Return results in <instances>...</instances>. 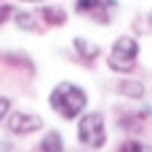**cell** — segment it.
Segmentation results:
<instances>
[{
    "label": "cell",
    "instance_id": "6da1fadb",
    "mask_svg": "<svg viewBox=\"0 0 152 152\" xmlns=\"http://www.w3.org/2000/svg\"><path fill=\"white\" fill-rule=\"evenodd\" d=\"M48 104L61 120H77L88 107V94L77 83L64 80V83L53 86V91L48 94Z\"/></svg>",
    "mask_w": 152,
    "mask_h": 152
},
{
    "label": "cell",
    "instance_id": "7a4b0ae2",
    "mask_svg": "<svg viewBox=\"0 0 152 152\" xmlns=\"http://www.w3.org/2000/svg\"><path fill=\"white\" fill-rule=\"evenodd\" d=\"M139 40L136 37H131V35H120L115 43H112V48H110V56H107V64H110V69L112 72H118V75H128V72H134V67H136V61H139Z\"/></svg>",
    "mask_w": 152,
    "mask_h": 152
},
{
    "label": "cell",
    "instance_id": "3957f363",
    "mask_svg": "<svg viewBox=\"0 0 152 152\" xmlns=\"http://www.w3.org/2000/svg\"><path fill=\"white\" fill-rule=\"evenodd\" d=\"M77 142L88 150H102L107 144V123L102 112H83L77 118Z\"/></svg>",
    "mask_w": 152,
    "mask_h": 152
},
{
    "label": "cell",
    "instance_id": "277c9868",
    "mask_svg": "<svg viewBox=\"0 0 152 152\" xmlns=\"http://www.w3.org/2000/svg\"><path fill=\"white\" fill-rule=\"evenodd\" d=\"M75 11L96 24H110L118 13V0H75Z\"/></svg>",
    "mask_w": 152,
    "mask_h": 152
},
{
    "label": "cell",
    "instance_id": "5b68a950",
    "mask_svg": "<svg viewBox=\"0 0 152 152\" xmlns=\"http://www.w3.org/2000/svg\"><path fill=\"white\" fill-rule=\"evenodd\" d=\"M5 126H8V131H11L13 136H29V134L40 131L45 123H43V118H40L37 112L16 110V112H11V115L5 118Z\"/></svg>",
    "mask_w": 152,
    "mask_h": 152
},
{
    "label": "cell",
    "instance_id": "8992f818",
    "mask_svg": "<svg viewBox=\"0 0 152 152\" xmlns=\"http://www.w3.org/2000/svg\"><path fill=\"white\" fill-rule=\"evenodd\" d=\"M152 118V110H136V112H123L118 118V126L126 131V134H139L142 126Z\"/></svg>",
    "mask_w": 152,
    "mask_h": 152
},
{
    "label": "cell",
    "instance_id": "52a82bcc",
    "mask_svg": "<svg viewBox=\"0 0 152 152\" xmlns=\"http://www.w3.org/2000/svg\"><path fill=\"white\" fill-rule=\"evenodd\" d=\"M13 21L24 32H43V27H45L43 19L37 16V11H19V13H13Z\"/></svg>",
    "mask_w": 152,
    "mask_h": 152
},
{
    "label": "cell",
    "instance_id": "ba28073f",
    "mask_svg": "<svg viewBox=\"0 0 152 152\" xmlns=\"http://www.w3.org/2000/svg\"><path fill=\"white\" fill-rule=\"evenodd\" d=\"M115 91H118L123 99H131V102H139V99H144V83H139V80H131V77H123V80H118V83H115Z\"/></svg>",
    "mask_w": 152,
    "mask_h": 152
},
{
    "label": "cell",
    "instance_id": "9c48e42d",
    "mask_svg": "<svg viewBox=\"0 0 152 152\" xmlns=\"http://www.w3.org/2000/svg\"><path fill=\"white\" fill-rule=\"evenodd\" d=\"M72 45H75V53L80 56V61H86V64H94V61L99 59V53H102V48H99L96 43L86 40V37H75Z\"/></svg>",
    "mask_w": 152,
    "mask_h": 152
},
{
    "label": "cell",
    "instance_id": "30bf717a",
    "mask_svg": "<svg viewBox=\"0 0 152 152\" xmlns=\"http://www.w3.org/2000/svg\"><path fill=\"white\" fill-rule=\"evenodd\" d=\"M37 16L43 19L45 27H61V24L67 21V11L59 8V5H43V8L37 11Z\"/></svg>",
    "mask_w": 152,
    "mask_h": 152
},
{
    "label": "cell",
    "instance_id": "8fae6325",
    "mask_svg": "<svg viewBox=\"0 0 152 152\" xmlns=\"http://www.w3.org/2000/svg\"><path fill=\"white\" fill-rule=\"evenodd\" d=\"M40 152H64V139L59 131H45L40 139Z\"/></svg>",
    "mask_w": 152,
    "mask_h": 152
},
{
    "label": "cell",
    "instance_id": "7c38bea8",
    "mask_svg": "<svg viewBox=\"0 0 152 152\" xmlns=\"http://www.w3.org/2000/svg\"><path fill=\"white\" fill-rule=\"evenodd\" d=\"M118 152H152V147L147 144V142H142V139L131 136V139H126V142L118 147Z\"/></svg>",
    "mask_w": 152,
    "mask_h": 152
},
{
    "label": "cell",
    "instance_id": "4fadbf2b",
    "mask_svg": "<svg viewBox=\"0 0 152 152\" xmlns=\"http://www.w3.org/2000/svg\"><path fill=\"white\" fill-rule=\"evenodd\" d=\"M3 59H5V61H11V64H19V67H27V72H32V61H29L27 56H21V53H5Z\"/></svg>",
    "mask_w": 152,
    "mask_h": 152
},
{
    "label": "cell",
    "instance_id": "5bb4252c",
    "mask_svg": "<svg viewBox=\"0 0 152 152\" xmlns=\"http://www.w3.org/2000/svg\"><path fill=\"white\" fill-rule=\"evenodd\" d=\"M11 112H13V110H11V99H8V96H0V123H3Z\"/></svg>",
    "mask_w": 152,
    "mask_h": 152
},
{
    "label": "cell",
    "instance_id": "9a60e30c",
    "mask_svg": "<svg viewBox=\"0 0 152 152\" xmlns=\"http://www.w3.org/2000/svg\"><path fill=\"white\" fill-rule=\"evenodd\" d=\"M11 16H13V8H11V5H5V3H0V24H3V21H8Z\"/></svg>",
    "mask_w": 152,
    "mask_h": 152
},
{
    "label": "cell",
    "instance_id": "2e32d148",
    "mask_svg": "<svg viewBox=\"0 0 152 152\" xmlns=\"http://www.w3.org/2000/svg\"><path fill=\"white\" fill-rule=\"evenodd\" d=\"M0 152H11V144H8V142H3V139H0Z\"/></svg>",
    "mask_w": 152,
    "mask_h": 152
},
{
    "label": "cell",
    "instance_id": "e0dca14e",
    "mask_svg": "<svg viewBox=\"0 0 152 152\" xmlns=\"http://www.w3.org/2000/svg\"><path fill=\"white\" fill-rule=\"evenodd\" d=\"M21 3H45V0H21Z\"/></svg>",
    "mask_w": 152,
    "mask_h": 152
},
{
    "label": "cell",
    "instance_id": "ac0fdd59",
    "mask_svg": "<svg viewBox=\"0 0 152 152\" xmlns=\"http://www.w3.org/2000/svg\"><path fill=\"white\" fill-rule=\"evenodd\" d=\"M150 21H152V13H150Z\"/></svg>",
    "mask_w": 152,
    "mask_h": 152
}]
</instances>
